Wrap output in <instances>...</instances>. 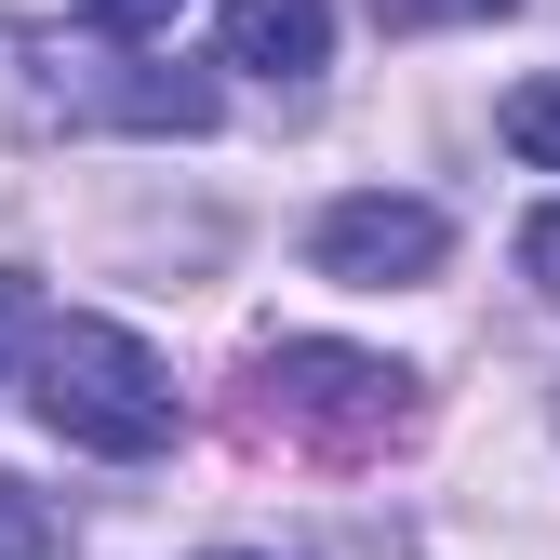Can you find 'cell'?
<instances>
[{
	"label": "cell",
	"instance_id": "5",
	"mask_svg": "<svg viewBox=\"0 0 560 560\" xmlns=\"http://www.w3.org/2000/svg\"><path fill=\"white\" fill-rule=\"evenodd\" d=\"M214 67H254V81L307 94L334 67V0H228L214 14Z\"/></svg>",
	"mask_w": 560,
	"mask_h": 560
},
{
	"label": "cell",
	"instance_id": "6",
	"mask_svg": "<svg viewBox=\"0 0 560 560\" xmlns=\"http://www.w3.org/2000/svg\"><path fill=\"white\" fill-rule=\"evenodd\" d=\"M0 560H81L67 508L40 494V480H14V467H0Z\"/></svg>",
	"mask_w": 560,
	"mask_h": 560
},
{
	"label": "cell",
	"instance_id": "11",
	"mask_svg": "<svg viewBox=\"0 0 560 560\" xmlns=\"http://www.w3.org/2000/svg\"><path fill=\"white\" fill-rule=\"evenodd\" d=\"M387 27H454V14H521V0H374Z\"/></svg>",
	"mask_w": 560,
	"mask_h": 560
},
{
	"label": "cell",
	"instance_id": "8",
	"mask_svg": "<svg viewBox=\"0 0 560 560\" xmlns=\"http://www.w3.org/2000/svg\"><path fill=\"white\" fill-rule=\"evenodd\" d=\"M174 14H187V0H81V27H94V40H120V54H148Z\"/></svg>",
	"mask_w": 560,
	"mask_h": 560
},
{
	"label": "cell",
	"instance_id": "1",
	"mask_svg": "<svg viewBox=\"0 0 560 560\" xmlns=\"http://www.w3.org/2000/svg\"><path fill=\"white\" fill-rule=\"evenodd\" d=\"M0 133L67 148V133H214V81L161 54H120L94 27H27L0 14Z\"/></svg>",
	"mask_w": 560,
	"mask_h": 560
},
{
	"label": "cell",
	"instance_id": "2",
	"mask_svg": "<svg viewBox=\"0 0 560 560\" xmlns=\"http://www.w3.org/2000/svg\"><path fill=\"white\" fill-rule=\"evenodd\" d=\"M27 400H40V428H54L67 454H107V467H148V454H174V428H187V387H174V361H161L133 320H40Z\"/></svg>",
	"mask_w": 560,
	"mask_h": 560
},
{
	"label": "cell",
	"instance_id": "7",
	"mask_svg": "<svg viewBox=\"0 0 560 560\" xmlns=\"http://www.w3.org/2000/svg\"><path fill=\"white\" fill-rule=\"evenodd\" d=\"M494 133H508L534 174H560V67H547V81H521V94L494 107Z\"/></svg>",
	"mask_w": 560,
	"mask_h": 560
},
{
	"label": "cell",
	"instance_id": "3",
	"mask_svg": "<svg viewBox=\"0 0 560 560\" xmlns=\"http://www.w3.org/2000/svg\"><path fill=\"white\" fill-rule=\"evenodd\" d=\"M254 413L307 454H387V441H413V374L374 361V347H334V334H280V347H254Z\"/></svg>",
	"mask_w": 560,
	"mask_h": 560
},
{
	"label": "cell",
	"instance_id": "10",
	"mask_svg": "<svg viewBox=\"0 0 560 560\" xmlns=\"http://www.w3.org/2000/svg\"><path fill=\"white\" fill-rule=\"evenodd\" d=\"M14 347H40V294H27V267H0V361Z\"/></svg>",
	"mask_w": 560,
	"mask_h": 560
},
{
	"label": "cell",
	"instance_id": "12",
	"mask_svg": "<svg viewBox=\"0 0 560 560\" xmlns=\"http://www.w3.org/2000/svg\"><path fill=\"white\" fill-rule=\"evenodd\" d=\"M200 560H294V547H200Z\"/></svg>",
	"mask_w": 560,
	"mask_h": 560
},
{
	"label": "cell",
	"instance_id": "9",
	"mask_svg": "<svg viewBox=\"0 0 560 560\" xmlns=\"http://www.w3.org/2000/svg\"><path fill=\"white\" fill-rule=\"evenodd\" d=\"M521 280H534V307H560V200L521 228Z\"/></svg>",
	"mask_w": 560,
	"mask_h": 560
},
{
	"label": "cell",
	"instance_id": "4",
	"mask_svg": "<svg viewBox=\"0 0 560 560\" xmlns=\"http://www.w3.org/2000/svg\"><path fill=\"white\" fill-rule=\"evenodd\" d=\"M441 254H454V228L413 187H361V200H334L307 228V267L347 280V294H413V280H441Z\"/></svg>",
	"mask_w": 560,
	"mask_h": 560
}]
</instances>
